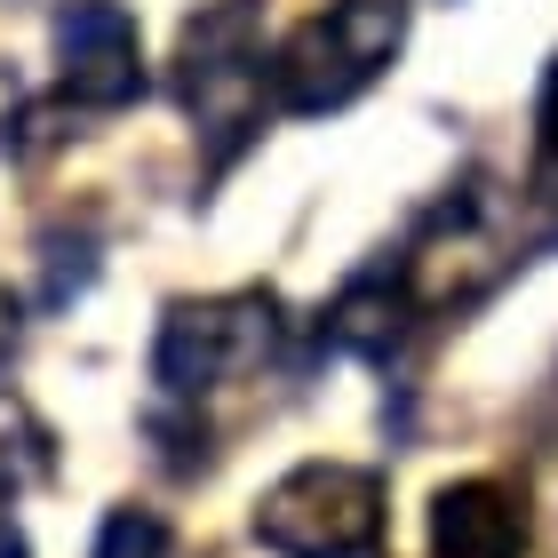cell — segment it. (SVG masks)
I'll return each mask as SVG.
<instances>
[{"label":"cell","instance_id":"cell-1","mask_svg":"<svg viewBox=\"0 0 558 558\" xmlns=\"http://www.w3.org/2000/svg\"><path fill=\"white\" fill-rule=\"evenodd\" d=\"M408 40V0H327L271 48V105L279 112H343Z\"/></svg>","mask_w":558,"mask_h":558},{"label":"cell","instance_id":"cell-2","mask_svg":"<svg viewBox=\"0 0 558 558\" xmlns=\"http://www.w3.org/2000/svg\"><path fill=\"white\" fill-rule=\"evenodd\" d=\"M271 558H384V478L360 463H295L247 519Z\"/></svg>","mask_w":558,"mask_h":558},{"label":"cell","instance_id":"cell-3","mask_svg":"<svg viewBox=\"0 0 558 558\" xmlns=\"http://www.w3.org/2000/svg\"><path fill=\"white\" fill-rule=\"evenodd\" d=\"M279 343V303L264 288H232V295H184L168 303L160 336H151V384L168 399H199L223 391L240 375H256Z\"/></svg>","mask_w":558,"mask_h":558},{"label":"cell","instance_id":"cell-4","mask_svg":"<svg viewBox=\"0 0 558 558\" xmlns=\"http://www.w3.org/2000/svg\"><path fill=\"white\" fill-rule=\"evenodd\" d=\"M175 72H184V105L199 129L240 136L256 96L271 88V57L256 40V9L247 0H216L184 24V48H175Z\"/></svg>","mask_w":558,"mask_h":558},{"label":"cell","instance_id":"cell-5","mask_svg":"<svg viewBox=\"0 0 558 558\" xmlns=\"http://www.w3.org/2000/svg\"><path fill=\"white\" fill-rule=\"evenodd\" d=\"M48 40H57V81L72 105L120 112L144 96V40H136V16L120 0H64Z\"/></svg>","mask_w":558,"mask_h":558},{"label":"cell","instance_id":"cell-6","mask_svg":"<svg viewBox=\"0 0 558 558\" xmlns=\"http://www.w3.org/2000/svg\"><path fill=\"white\" fill-rule=\"evenodd\" d=\"M430 558H526V502L502 478H454L430 495Z\"/></svg>","mask_w":558,"mask_h":558},{"label":"cell","instance_id":"cell-7","mask_svg":"<svg viewBox=\"0 0 558 558\" xmlns=\"http://www.w3.org/2000/svg\"><path fill=\"white\" fill-rule=\"evenodd\" d=\"M408 319H415L408 279H391V271H360L336 303H327V343L351 351V360H391L399 336H408Z\"/></svg>","mask_w":558,"mask_h":558},{"label":"cell","instance_id":"cell-8","mask_svg":"<svg viewBox=\"0 0 558 558\" xmlns=\"http://www.w3.org/2000/svg\"><path fill=\"white\" fill-rule=\"evenodd\" d=\"M88 558H168V519L144 511V502H120V511H105V526H96Z\"/></svg>","mask_w":558,"mask_h":558},{"label":"cell","instance_id":"cell-9","mask_svg":"<svg viewBox=\"0 0 558 558\" xmlns=\"http://www.w3.org/2000/svg\"><path fill=\"white\" fill-rule=\"evenodd\" d=\"M16 336H24V319H16V295L0 288V367L16 360Z\"/></svg>","mask_w":558,"mask_h":558},{"label":"cell","instance_id":"cell-10","mask_svg":"<svg viewBox=\"0 0 558 558\" xmlns=\"http://www.w3.org/2000/svg\"><path fill=\"white\" fill-rule=\"evenodd\" d=\"M0 558H24V543H16V535H0Z\"/></svg>","mask_w":558,"mask_h":558}]
</instances>
